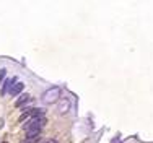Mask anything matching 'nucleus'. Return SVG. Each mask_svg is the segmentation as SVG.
<instances>
[{
    "mask_svg": "<svg viewBox=\"0 0 153 143\" xmlns=\"http://www.w3.org/2000/svg\"><path fill=\"white\" fill-rule=\"evenodd\" d=\"M60 94H62V90L59 86H52V88H49V90L42 94L41 101L44 104H54V102H57L60 99Z\"/></svg>",
    "mask_w": 153,
    "mask_h": 143,
    "instance_id": "f257e3e1",
    "label": "nucleus"
},
{
    "mask_svg": "<svg viewBox=\"0 0 153 143\" xmlns=\"http://www.w3.org/2000/svg\"><path fill=\"white\" fill-rule=\"evenodd\" d=\"M46 124V117L44 115H34V117H31L26 124H23V128H25V132H31V130H41L42 127H44Z\"/></svg>",
    "mask_w": 153,
    "mask_h": 143,
    "instance_id": "f03ea898",
    "label": "nucleus"
},
{
    "mask_svg": "<svg viewBox=\"0 0 153 143\" xmlns=\"http://www.w3.org/2000/svg\"><path fill=\"white\" fill-rule=\"evenodd\" d=\"M15 83H17V78H7V80H3L2 88H0V94H7L10 91V88H12V85H15Z\"/></svg>",
    "mask_w": 153,
    "mask_h": 143,
    "instance_id": "7ed1b4c3",
    "label": "nucleus"
},
{
    "mask_svg": "<svg viewBox=\"0 0 153 143\" xmlns=\"http://www.w3.org/2000/svg\"><path fill=\"white\" fill-rule=\"evenodd\" d=\"M23 88H25V85H23L21 82H17L15 85H12V88H10L8 93L12 94V96H18V94H20L21 91H23Z\"/></svg>",
    "mask_w": 153,
    "mask_h": 143,
    "instance_id": "20e7f679",
    "label": "nucleus"
},
{
    "mask_svg": "<svg viewBox=\"0 0 153 143\" xmlns=\"http://www.w3.org/2000/svg\"><path fill=\"white\" fill-rule=\"evenodd\" d=\"M29 101H31V96H29V94H21L20 98L15 101V106H17V107H21V106H25L26 102H29Z\"/></svg>",
    "mask_w": 153,
    "mask_h": 143,
    "instance_id": "39448f33",
    "label": "nucleus"
},
{
    "mask_svg": "<svg viewBox=\"0 0 153 143\" xmlns=\"http://www.w3.org/2000/svg\"><path fill=\"white\" fill-rule=\"evenodd\" d=\"M69 109H70V102L67 101V99H62L60 101V106H59V112L60 114H65V112H69Z\"/></svg>",
    "mask_w": 153,
    "mask_h": 143,
    "instance_id": "423d86ee",
    "label": "nucleus"
},
{
    "mask_svg": "<svg viewBox=\"0 0 153 143\" xmlns=\"http://www.w3.org/2000/svg\"><path fill=\"white\" fill-rule=\"evenodd\" d=\"M5 75H7V70H5V68H0V85L3 83V80H5Z\"/></svg>",
    "mask_w": 153,
    "mask_h": 143,
    "instance_id": "0eeeda50",
    "label": "nucleus"
},
{
    "mask_svg": "<svg viewBox=\"0 0 153 143\" xmlns=\"http://www.w3.org/2000/svg\"><path fill=\"white\" fill-rule=\"evenodd\" d=\"M3 143H7V142H3Z\"/></svg>",
    "mask_w": 153,
    "mask_h": 143,
    "instance_id": "6e6552de",
    "label": "nucleus"
}]
</instances>
